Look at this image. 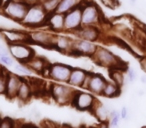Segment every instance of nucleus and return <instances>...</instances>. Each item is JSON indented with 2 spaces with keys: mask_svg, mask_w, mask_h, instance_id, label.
I'll list each match as a JSON object with an SVG mask.
<instances>
[{
  "mask_svg": "<svg viewBox=\"0 0 146 128\" xmlns=\"http://www.w3.org/2000/svg\"><path fill=\"white\" fill-rule=\"evenodd\" d=\"M47 18H48L47 12L44 10L42 5L36 0L34 2L30 3L24 19L20 24L30 29H38L46 25Z\"/></svg>",
  "mask_w": 146,
  "mask_h": 128,
  "instance_id": "f257e3e1",
  "label": "nucleus"
},
{
  "mask_svg": "<svg viewBox=\"0 0 146 128\" xmlns=\"http://www.w3.org/2000/svg\"><path fill=\"white\" fill-rule=\"evenodd\" d=\"M30 2L26 0H5L0 13L10 20L21 23L29 8Z\"/></svg>",
  "mask_w": 146,
  "mask_h": 128,
  "instance_id": "f03ea898",
  "label": "nucleus"
},
{
  "mask_svg": "<svg viewBox=\"0 0 146 128\" xmlns=\"http://www.w3.org/2000/svg\"><path fill=\"white\" fill-rule=\"evenodd\" d=\"M92 60L99 66L113 69V68H121L122 61L118 56H116L112 51L105 47L98 46L95 53L91 57Z\"/></svg>",
  "mask_w": 146,
  "mask_h": 128,
  "instance_id": "7ed1b4c3",
  "label": "nucleus"
},
{
  "mask_svg": "<svg viewBox=\"0 0 146 128\" xmlns=\"http://www.w3.org/2000/svg\"><path fill=\"white\" fill-rule=\"evenodd\" d=\"M81 17L82 25L93 26H99L103 19L99 6L90 0H84L81 4Z\"/></svg>",
  "mask_w": 146,
  "mask_h": 128,
  "instance_id": "20e7f679",
  "label": "nucleus"
},
{
  "mask_svg": "<svg viewBox=\"0 0 146 128\" xmlns=\"http://www.w3.org/2000/svg\"><path fill=\"white\" fill-rule=\"evenodd\" d=\"M72 86L66 85V83L53 82L49 88L50 96L58 105H67L71 104L72 98L76 90L71 88Z\"/></svg>",
  "mask_w": 146,
  "mask_h": 128,
  "instance_id": "39448f33",
  "label": "nucleus"
},
{
  "mask_svg": "<svg viewBox=\"0 0 146 128\" xmlns=\"http://www.w3.org/2000/svg\"><path fill=\"white\" fill-rule=\"evenodd\" d=\"M96 102V96L89 91L76 90L71 101V106H73L78 111H91Z\"/></svg>",
  "mask_w": 146,
  "mask_h": 128,
  "instance_id": "423d86ee",
  "label": "nucleus"
},
{
  "mask_svg": "<svg viewBox=\"0 0 146 128\" xmlns=\"http://www.w3.org/2000/svg\"><path fill=\"white\" fill-rule=\"evenodd\" d=\"M9 54L19 63H27L33 56L35 52L29 43H11L7 45Z\"/></svg>",
  "mask_w": 146,
  "mask_h": 128,
  "instance_id": "0eeeda50",
  "label": "nucleus"
},
{
  "mask_svg": "<svg viewBox=\"0 0 146 128\" xmlns=\"http://www.w3.org/2000/svg\"><path fill=\"white\" fill-rule=\"evenodd\" d=\"M72 67L68 64L64 63H52L49 64L46 70V75L48 78L53 80L54 82L59 83H67L70 76Z\"/></svg>",
  "mask_w": 146,
  "mask_h": 128,
  "instance_id": "6e6552de",
  "label": "nucleus"
},
{
  "mask_svg": "<svg viewBox=\"0 0 146 128\" xmlns=\"http://www.w3.org/2000/svg\"><path fill=\"white\" fill-rule=\"evenodd\" d=\"M55 33L50 30H43V29H37L28 32L29 44L39 45L44 48H52L53 39H54Z\"/></svg>",
  "mask_w": 146,
  "mask_h": 128,
  "instance_id": "1a4fd4ad",
  "label": "nucleus"
},
{
  "mask_svg": "<svg viewBox=\"0 0 146 128\" xmlns=\"http://www.w3.org/2000/svg\"><path fill=\"white\" fill-rule=\"evenodd\" d=\"M106 82H107L106 78L104 76H102L101 74L89 71L83 88H85L87 91H89L93 95L99 96L102 94V91H103V88L105 86Z\"/></svg>",
  "mask_w": 146,
  "mask_h": 128,
  "instance_id": "9d476101",
  "label": "nucleus"
},
{
  "mask_svg": "<svg viewBox=\"0 0 146 128\" xmlns=\"http://www.w3.org/2000/svg\"><path fill=\"white\" fill-rule=\"evenodd\" d=\"M98 45L95 42L84 40V39H76L73 41L72 50L70 55L74 56H88L92 57L97 49Z\"/></svg>",
  "mask_w": 146,
  "mask_h": 128,
  "instance_id": "9b49d317",
  "label": "nucleus"
},
{
  "mask_svg": "<svg viewBox=\"0 0 146 128\" xmlns=\"http://www.w3.org/2000/svg\"><path fill=\"white\" fill-rule=\"evenodd\" d=\"M82 26L81 6L76 7L64 14V31L74 33Z\"/></svg>",
  "mask_w": 146,
  "mask_h": 128,
  "instance_id": "f8f14e48",
  "label": "nucleus"
},
{
  "mask_svg": "<svg viewBox=\"0 0 146 128\" xmlns=\"http://www.w3.org/2000/svg\"><path fill=\"white\" fill-rule=\"evenodd\" d=\"M73 34L78 39H84L91 42H97L101 39L102 36V32L99 27L93 25H82Z\"/></svg>",
  "mask_w": 146,
  "mask_h": 128,
  "instance_id": "ddd939ff",
  "label": "nucleus"
},
{
  "mask_svg": "<svg viewBox=\"0 0 146 128\" xmlns=\"http://www.w3.org/2000/svg\"><path fill=\"white\" fill-rule=\"evenodd\" d=\"M2 34L3 40L7 42V44L11 43H29L28 32L16 29H0Z\"/></svg>",
  "mask_w": 146,
  "mask_h": 128,
  "instance_id": "4468645a",
  "label": "nucleus"
},
{
  "mask_svg": "<svg viewBox=\"0 0 146 128\" xmlns=\"http://www.w3.org/2000/svg\"><path fill=\"white\" fill-rule=\"evenodd\" d=\"M22 77L17 75L14 72H8L6 80V90H5V96L9 99H14L17 96V92L22 82Z\"/></svg>",
  "mask_w": 146,
  "mask_h": 128,
  "instance_id": "2eb2a0df",
  "label": "nucleus"
},
{
  "mask_svg": "<svg viewBox=\"0 0 146 128\" xmlns=\"http://www.w3.org/2000/svg\"><path fill=\"white\" fill-rule=\"evenodd\" d=\"M73 41H74L73 39H71L70 37L66 36V35L55 33L52 48L56 49L57 51H59L61 53L70 55L73 46Z\"/></svg>",
  "mask_w": 146,
  "mask_h": 128,
  "instance_id": "dca6fc26",
  "label": "nucleus"
},
{
  "mask_svg": "<svg viewBox=\"0 0 146 128\" xmlns=\"http://www.w3.org/2000/svg\"><path fill=\"white\" fill-rule=\"evenodd\" d=\"M88 73H89V71L83 69V68H79V67L73 68L72 67V70H71V73H70V76H69L67 84L72 86V87L83 88Z\"/></svg>",
  "mask_w": 146,
  "mask_h": 128,
  "instance_id": "f3484780",
  "label": "nucleus"
},
{
  "mask_svg": "<svg viewBox=\"0 0 146 128\" xmlns=\"http://www.w3.org/2000/svg\"><path fill=\"white\" fill-rule=\"evenodd\" d=\"M45 26H47L49 30L54 33L64 31V14H61L58 12L49 14Z\"/></svg>",
  "mask_w": 146,
  "mask_h": 128,
  "instance_id": "a211bd4d",
  "label": "nucleus"
},
{
  "mask_svg": "<svg viewBox=\"0 0 146 128\" xmlns=\"http://www.w3.org/2000/svg\"><path fill=\"white\" fill-rule=\"evenodd\" d=\"M29 68L33 71V73L44 74L49 66V63L42 56H33L27 63H25Z\"/></svg>",
  "mask_w": 146,
  "mask_h": 128,
  "instance_id": "6ab92c4d",
  "label": "nucleus"
},
{
  "mask_svg": "<svg viewBox=\"0 0 146 128\" xmlns=\"http://www.w3.org/2000/svg\"><path fill=\"white\" fill-rule=\"evenodd\" d=\"M90 112L93 114L98 122H108L111 109L105 103H101L97 100V102L95 103V105L93 106Z\"/></svg>",
  "mask_w": 146,
  "mask_h": 128,
  "instance_id": "aec40b11",
  "label": "nucleus"
},
{
  "mask_svg": "<svg viewBox=\"0 0 146 128\" xmlns=\"http://www.w3.org/2000/svg\"><path fill=\"white\" fill-rule=\"evenodd\" d=\"M33 96V88L32 85L27 80H22L19 90L17 92L16 99L20 101L21 103H26L32 98Z\"/></svg>",
  "mask_w": 146,
  "mask_h": 128,
  "instance_id": "412c9836",
  "label": "nucleus"
},
{
  "mask_svg": "<svg viewBox=\"0 0 146 128\" xmlns=\"http://www.w3.org/2000/svg\"><path fill=\"white\" fill-rule=\"evenodd\" d=\"M83 1L84 0H60L56 12L61 13V14H66L72 9L81 6Z\"/></svg>",
  "mask_w": 146,
  "mask_h": 128,
  "instance_id": "4be33fe9",
  "label": "nucleus"
},
{
  "mask_svg": "<svg viewBox=\"0 0 146 128\" xmlns=\"http://www.w3.org/2000/svg\"><path fill=\"white\" fill-rule=\"evenodd\" d=\"M121 94V87L115 84L111 80H107L105 86L103 88L101 96L105 98H115Z\"/></svg>",
  "mask_w": 146,
  "mask_h": 128,
  "instance_id": "5701e85b",
  "label": "nucleus"
},
{
  "mask_svg": "<svg viewBox=\"0 0 146 128\" xmlns=\"http://www.w3.org/2000/svg\"><path fill=\"white\" fill-rule=\"evenodd\" d=\"M109 70L110 80L113 81L115 84H117L119 87H122L125 83V76H124L123 70H121V68H113V69Z\"/></svg>",
  "mask_w": 146,
  "mask_h": 128,
  "instance_id": "b1692460",
  "label": "nucleus"
},
{
  "mask_svg": "<svg viewBox=\"0 0 146 128\" xmlns=\"http://www.w3.org/2000/svg\"><path fill=\"white\" fill-rule=\"evenodd\" d=\"M37 1L42 5L44 10L46 11L48 15L56 12L57 7H58L59 2H60V0H37Z\"/></svg>",
  "mask_w": 146,
  "mask_h": 128,
  "instance_id": "393cba45",
  "label": "nucleus"
},
{
  "mask_svg": "<svg viewBox=\"0 0 146 128\" xmlns=\"http://www.w3.org/2000/svg\"><path fill=\"white\" fill-rule=\"evenodd\" d=\"M13 71L14 73H16L19 76H30L33 74V71L28 67V66L25 64V63H16L14 66H13Z\"/></svg>",
  "mask_w": 146,
  "mask_h": 128,
  "instance_id": "a878e982",
  "label": "nucleus"
},
{
  "mask_svg": "<svg viewBox=\"0 0 146 128\" xmlns=\"http://www.w3.org/2000/svg\"><path fill=\"white\" fill-rule=\"evenodd\" d=\"M121 122V116H120V112L118 110L111 109L110 112V117H109V126L111 128H118Z\"/></svg>",
  "mask_w": 146,
  "mask_h": 128,
  "instance_id": "bb28decb",
  "label": "nucleus"
},
{
  "mask_svg": "<svg viewBox=\"0 0 146 128\" xmlns=\"http://www.w3.org/2000/svg\"><path fill=\"white\" fill-rule=\"evenodd\" d=\"M7 74H8V72L4 68H0V95H5Z\"/></svg>",
  "mask_w": 146,
  "mask_h": 128,
  "instance_id": "cd10ccee",
  "label": "nucleus"
},
{
  "mask_svg": "<svg viewBox=\"0 0 146 128\" xmlns=\"http://www.w3.org/2000/svg\"><path fill=\"white\" fill-rule=\"evenodd\" d=\"M17 122L11 118L5 117L0 119V128H16Z\"/></svg>",
  "mask_w": 146,
  "mask_h": 128,
  "instance_id": "c85d7f7f",
  "label": "nucleus"
},
{
  "mask_svg": "<svg viewBox=\"0 0 146 128\" xmlns=\"http://www.w3.org/2000/svg\"><path fill=\"white\" fill-rule=\"evenodd\" d=\"M15 61L16 60L10 54L0 56V63H2V65L7 66V67H13L15 65Z\"/></svg>",
  "mask_w": 146,
  "mask_h": 128,
  "instance_id": "c756f323",
  "label": "nucleus"
},
{
  "mask_svg": "<svg viewBox=\"0 0 146 128\" xmlns=\"http://www.w3.org/2000/svg\"><path fill=\"white\" fill-rule=\"evenodd\" d=\"M126 74H127L128 80L130 82H134L137 78V72L133 67H127L126 68Z\"/></svg>",
  "mask_w": 146,
  "mask_h": 128,
  "instance_id": "7c9ffc66",
  "label": "nucleus"
},
{
  "mask_svg": "<svg viewBox=\"0 0 146 128\" xmlns=\"http://www.w3.org/2000/svg\"><path fill=\"white\" fill-rule=\"evenodd\" d=\"M119 112H120V116H121V119L125 120L129 117V109H128L127 106H123V107L119 110Z\"/></svg>",
  "mask_w": 146,
  "mask_h": 128,
  "instance_id": "2f4dec72",
  "label": "nucleus"
},
{
  "mask_svg": "<svg viewBox=\"0 0 146 128\" xmlns=\"http://www.w3.org/2000/svg\"><path fill=\"white\" fill-rule=\"evenodd\" d=\"M8 54H9L8 48L0 43V56H4V55H8Z\"/></svg>",
  "mask_w": 146,
  "mask_h": 128,
  "instance_id": "473e14b6",
  "label": "nucleus"
},
{
  "mask_svg": "<svg viewBox=\"0 0 146 128\" xmlns=\"http://www.w3.org/2000/svg\"><path fill=\"white\" fill-rule=\"evenodd\" d=\"M109 123L108 122H98L95 126H93L92 128H109Z\"/></svg>",
  "mask_w": 146,
  "mask_h": 128,
  "instance_id": "72a5a7b5",
  "label": "nucleus"
},
{
  "mask_svg": "<svg viewBox=\"0 0 146 128\" xmlns=\"http://www.w3.org/2000/svg\"><path fill=\"white\" fill-rule=\"evenodd\" d=\"M140 65H141L142 70H143L146 74V56L142 57V58L140 59Z\"/></svg>",
  "mask_w": 146,
  "mask_h": 128,
  "instance_id": "f704fd0d",
  "label": "nucleus"
},
{
  "mask_svg": "<svg viewBox=\"0 0 146 128\" xmlns=\"http://www.w3.org/2000/svg\"><path fill=\"white\" fill-rule=\"evenodd\" d=\"M16 128H36L35 126L31 125V124H24V123H17Z\"/></svg>",
  "mask_w": 146,
  "mask_h": 128,
  "instance_id": "c9c22d12",
  "label": "nucleus"
},
{
  "mask_svg": "<svg viewBox=\"0 0 146 128\" xmlns=\"http://www.w3.org/2000/svg\"><path fill=\"white\" fill-rule=\"evenodd\" d=\"M140 80H141V83L146 84V74L145 75H142L141 78H140Z\"/></svg>",
  "mask_w": 146,
  "mask_h": 128,
  "instance_id": "e433bc0d",
  "label": "nucleus"
},
{
  "mask_svg": "<svg viewBox=\"0 0 146 128\" xmlns=\"http://www.w3.org/2000/svg\"><path fill=\"white\" fill-rule=\"evenodd\" d=\"M4 1H5V0H0V9H1V7H2L3 3H4Z\"/></svg>",
  "mask_w": 146,
  "mask_h": 128,
  "instance_id": "4c0bfd02",
  "label": "nucleus"
},
{
  "mask_svg": "<svg viewBox=\"0 0 146 128\" xmlns=\"http://www.w3.org/2000/svg\"><path fill=\"white\" fill-rule=\"evenodd\" d=\"M136 1H137V0H129V2H130V3H132V4H135Z\"/></svg>",
  "mask_w": 146,
  "mask_h": 128,
  "instance_id": "58836bf2",
  "label": "nucleus"
},
{
  "mask_svg": "<svg viewBox=\"0 0 146 128\" xmlns=\"http://www.w3.org/2000/svg\"><path fill=\"white\" fill-rule=\"evenodd\" d=\"M2 40H3V37H2V34H1V31H0V43H1Z\"/></svg>",
  "mask_w": 146,
  "mask_h": 128,
  "instance_id": "ea45409f",
  "label": "nucleus"
},
{
  "mask_svg": "<svg viewBox=\"0 0 146 128\" xmlns=\"http://www.w3.org/2000/svg\"><path fill=\"white\" fill-rule=\"evenodd\" d=\"M62 128H71V127H68V126H64V127H62Z\"/></svg>",
  "mask_w": 146,
  "mask_h": 128,
  "instance_id": "a19ab883",
  "label": "nucleus"
},
{
  "mask_svg": "<svg viewBox=\"0 0 146 128\" xmlns=\"http://www.w3.org/2000/svg\"><path fill=\"white\" fill-rule=\"evenodd\" d=\"M141 128H146V126H143V127H141Z\"/></svg>",
  "mask_w": 146,
  "mask_h": 128,
  "instance_id": "79ce46f5",
  "label": "nucleus"
},
{
  "mask_svg": "<svg viewBox=\"0 0 146 128\" xmlns=\"http://www.w3.org/2000/svg\"><path fill=\"white\" fill-rule=\"evenodd\" d=\"M0 68H1V65H0Z\"/></svg>",
  "mask_w": 146,
  "mask_h": 128,
  "instance_id": "37998d69",
  "label": "nucleus"
},
{
  "mask_svg": "<svg viewBox=\"0 0 146 128\" xmlns=\"http://www.w3.org/2000/svg\"><path fill=\"white\" fill-rule=\"evenodd\" d=\"M0 119H1V117H0Z\"/></svg>",
  "mask_w": 146,
  "mask_h": 128,
  "instance_id": "c03bdc74",
  "label": "nucleus"
}]
</instances>
